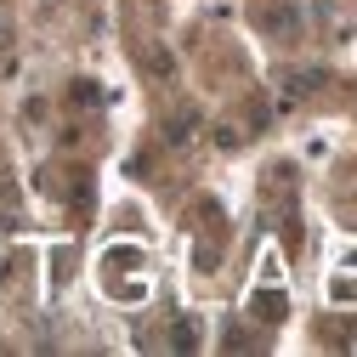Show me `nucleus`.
Masks as SVG:
<instances>
[{
	"label": "nucleus",
	"instance_id": "1",
	"mask_svg": "<svg viewBox=\"0 0 357 357\" xmlns=\"http://www.w3.org/2000/svg\"><path fill=\"white\" fill-rule=\"evenodd\" d=\"M318 85H324V74H295V79H284V97L295 102L301 91H318Z\"/></svg>",
	"mask_w": 357,
	"mask_h": 357
}]
</instances>
